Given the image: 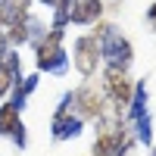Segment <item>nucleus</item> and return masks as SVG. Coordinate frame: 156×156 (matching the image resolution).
Segmentation results:
<instances>
[{"label":"nucleus","instance_id":"obj_18","mask_svg":"<svg viewBox=\"0 0 156 156\" xmlns=\"http://www.w3.org/2000/svg\"><path fill=\"white\" fill-rule=\"evenodd\" d=\"M153 156H156V150H153Z\"/></svg>","mask_w":156,"mask_h":156},{"label":"nucleus","instance_id":"obj_14","mask_svg":"<svg viewBox=\"0 0 156 156\" xmlns=\"http://www.w3.org/2000/svg\"><path fill=\"white\" fill-rule=\"evenodd\" d=\"M16 81H19V78H16V75L9 72V66H6L3 59H0V100L12 94V87H16Z\"/></svg>","mask_w":156,"mask_h":156},{"label":"nucleus","instance_id":"obj_9","mask_svg":"<svg viewBox=\"0 0 156 156\" xmlns=\"http://www.w3.org/2000/svg\"><path fill=\"white\" fill-rule=\"evenodd\" d=\"M66 12H69V22L75 25H97L103 16V3L100 0H69Z\"/></svg>","mask_w":156,"mask_h":156},{"label":"nucleus","instance_id":"obj_10","mask_svg":"<svg viewBox=\"0 0 156 156\" xmlns=\"http://www.w3.org/2000/svg\"><path fill=\"white\" fill-rule=\"evenodd\" d=\"M28 0H0V28H9V25L22 22L28 16Z\"/></svg>","mask_w":156,"mask_h":156},{"label":"nucleus","instance_id":"obj_3","mask_svg":"<svg viewBox=\"0 0 156 156\" xmlns=\"http://www.w3.org/2000/svg\"><path fill=\"white\" fill-rule=\"evenodd\" d=\"M62 28H50L44 34V41L34 47V62H37V72H47V75H66L69 72V53L62 47Z\"/></svg>","mask_w":156,"mask_h":156},{"label":"nucleus","instance_id":"obj_5","mask_svg":"<svg viewBox=\"0 0 156 156\" xmlns=\"http://www.w3.org/2000/svg\"><path fill=\"white\" fill-rule=\"evenodd\" d=\"M72 66L81 78H94L97 75V66H100V44L94 34H81L75 37L72 44Z\"/></svg>","mask_w":156,"mask_h":156},{"label":"nucleus","instance_id":"obj_7","mask_svg":"<svg viewBox=\"0 0 156 156\" xmlns=\"http://www.w3.org/2000/svg\"><path fill=\"white\" fill-rule=\"evenodd\" d=\"M22 109L19 106H12V103H0V134L9 137L16 147L25 150V144H28V134H25V125H22Z\"/></svg>","mask_w":156,"mask_h":156},{"label":"nucleus","instance_id":"obj_12","mask_svg":"<svg viewBox=\"0 0 156 156\" xmlns=\"http://www.w3.org/2000/svg\"><path fill=\"white\" fill-rule=\"evenodd\" d=\"M37 81H41V75H25L22 81H16V87H12V97H9V103H12V106H19V109H25V100H28V97L34 94Z\"/></svg>","mask_w":156,"mask_h":156},{"label":"nucleus","instance_id":"obj_17","mask_svg":"<svg viewBox=\"0 0 156 156\" xmlns=\"http://www.w3.org/2000/svg\"><path fill=\"white\" fill-rule=\"evenodd\" d=\"M6 50H9V44H6V34L0 31V59H3V53H6Z\"/></svg>","mask_w":156,"mask_h":156},{"label":"nucleus","instance_id":"obj_13","mask_svg":"<svg viewBox=\"0 0 156 156\" xmlns=\"http://www.w3.org/2000/svg\"><path fill=\"white\" fill-rule=\"evenodd\" d=\"M134 137L140 140V144H153V119H150V112L140 115V119L134 122Z\"/></svg>","mask_w":156,"mask_h":156},{"label":"nucleus","instance_id":"obj_6","mask_svg":"<svg viewBox=\"0 0 156 156\" xmlns=\"http://www.w3.org/2000/svg\"><path fill=\"white\" fill-rule=\"evenodd\" d=\"M103 97L100 90L94 87H78V90H69V109L75 115H81V119H103L106 115V106H103Z\"/></svg>","mask_w":156,"mask_h":156},{"label":"nucleus","instance_id":"obj_2","mask_svg":"<svg viewBox=\"0 0 156 156\" xmlns=\"http://www.w3.org/2000/svg\"><path fill=\"white\" fill-rule=\"evenodd\" d=\"M100 128H97V137H94V156H125L131 150V134H128V125L119 119V115H103L97 119Z\"/></svg>","mask_w":156,"mask_h":156},{"label":"nucleus","instance_id":"obj_1","mask_svg":"<svg viewBox=\"0 0 156 156\" xmlns=\"http://www.w3.org/2000/svg\"><path fill=\"white\" fill-rule=\"evenodd\" d=\"M94 37H97V44H100V62H103V66H109V69H125V72H128V66L134 62V47H131V41H128L115 25H109V22H100L97 31H94Z\"/></svg>","mask_w":156,"mask_h":156},{"label":"nucleus","instance_id":"obj_4","mask_svg":"<svg viewBox=\"0 0 156 156\" xmlns=\"http://www.w3.org/2000/svg\"><path fill=\"white\" fill-rule=\"evenodd\" d=\"M131 94H134V81L128 78V72L125 69H103V97H106L109 103H112V109H115V115H125V109H128V103H131Z\"/></svg>","mask_w":156,"mask_h":156},{"label":"nucleus","instance_id":"obj_11","mask_svg":"<svg viewBox=\"0 0 156 156\" xmlns=\"http://www.w3.org/2000/svg\"><path fill=\"white\" fill-rule=\"evenodd\" d=\"M140 115H147V84L144 81H134V94H131V103L125 109V122H137Z\"/></svg>","mask_w":156,"mask_h":156},{"label":"nucleus","instance_id":"obj_15","mask_svg":"<svg viewBox=\"0 0 156 156\" xmlns=\"http://www.w3.org/2000/svg\"><path fill=\"white\" fill-rule=\"evenodd\" d=\"M41 3H44V6H50V9H59V6H66L69 0H41Z\"/></svg>","mask_w":156,"mask_h":156},{"label":"nucleus","instance_id":"obj_8","mask_svg":"<svg viewBox=\"0 0 156 156\" xmlns=\"http://www.w3.org/2000/svg\"><path fill=\"white\" fill-rule=\"evenodd\" d=\"M81 128H84V119L81 115H75L72 109H56L53 115V122H50V131H53V140H72L81 134Z\"/></svg>","mask_w":156,"mask_h":156},{"label":"nucleus","instance_id":"obj_16","mask_svg":"<svg viewBox=\"0 0 156 156\" xmlns=\"http://www.w3.org/2000/svg\"><path fill=\"white\" fill-rule=\"evenodd\" d=\"M147 22H150V25H153V28H156V3H153V6L147 9Z\"/></svg>","mask_w":156,"mask_h":156}]
</instances>
